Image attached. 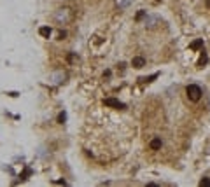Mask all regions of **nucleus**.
<instances>
[{
	"label": "nucleus",
	"instance_id": "obj_4",
	"mask_svg": "<svg viewBox=\"0 0 210 187\" xmlns=\"http://www.w3.org/2000/svg\"><path fill=\"white\" fill-rule=\"evenodd\" d=\"M149 147H151L152 151H159L161 149V138H152L151 143H149Z\"/></svg>",
	"mask_w": 210,
	"mask_h": 187
},
{
	"label": "nucleus",
	"instance_id": "obj_7",
	"mask_svg": "<svg viewBox=\"0 0 210 187\" xmlns=\"http://www.w3.org/2000/svg\"><path fill=\"white\" fill-rule=\"evenodd\" d=\"M208 61V56H207L205 53H201V56H200V60H198V67H203V65H205V63Z\"/></svg>",
	"mask_w": 210,
	"mask_h": 187
},
{
	"label": "nucleus",
	"instance_id": "obj_9",
	"mask_svg": "<svg viewBox=\"0 0 210 187\" xmlns=\"http://www.w3.org/2000/svg\"><path fill=\"white\" fill-rule=\"evenodd\" d=\"M200 185H201V187H210V178H201V180H200Z\"/></svg>",
	"mask_w": 210,
	"mask_h": 187
},
{
	"label": "nucleus",
	"instance_id": "obj_11",
	"mask_svg": "<svg viewBox=\"0 0 210 187\" xmlns=\"http://www.w3.org/2000/svg\"><path fill=\"white\" fill-rule=\"evenodd\" d=\"M68 63H74V61H77V56H76V54H68Z\"/></svg>",
	"mask_w": 210,
	"mask_h": 187
},
{
	"label": "nucleus",
	"instance_id": "obj_3",
	"mask_svg": "<svg viewBox=\"0 0 210 187\" xmlns=\"http://www.w3.org/2000/svg\"><path fill=\"white\" fill-rule=\"evenodd\" d=\"M131 65H133L135 68H142V67H145V60H144L142 56H137V58L131 60Z\"/></svg>",
	"mask_w": 210,
	"mask_h": 187
},
{
	"label": "nucleus",
	"instance_id": "obj_1",
	"mask_svg": "<svg viewBox=\"0 0 210 187\" xmlns=\"http://www.w3.org/2000/svg\"><path fill=\"white\" fill-rule=\"evenodd\" d=\"M186 94H188V98L191 100V102H200L201 98V88L196 84H189L188 88H186Z\"/></svg>",
	"mask_w": 210,
	"mask_h": 187
},
{
	"label": "nucleus",
	"instance_id": "obj_5",
	"mask_svg": "<svg viewBox=\"0 0 210 187\" xmlns=\"http://www.w3.org/2000/svg\"><path fill=\"white\" fill-rule=\"evenodd\" d=\"M189 47H191L193 51H196V49H201V47H203V40H201V39L194 40V42H193V44L189 46Z\"/></svg>",
	"mask_w": 210,
	"mask_h": 187
},
{
	"label": "nucleus",
	"instance_id": "obj_2",
	"mask_svg": "<svg viewBox=\"0 0 210 187\" xmlns=\"http://www.w3.org/2000/svg\"><path fill=\"white\" fill-rule=\"evenodd\" d=\"M103 103L107 105V107H114V108H125L126 105L123 102H119V100H116V98H105L103 100Z\"/></svg>",
	"mask_w": 210,
	"mask_h": 187
},
{
	"label": "nucleus",
	"instance_id": "obj_13",
	"mask_svg": "<svg viewBox=\"0 0 210 187\" xmlns=\"http://www.w3.org/2000/svg\"><path fill=\"white\" fill-rule=\"evenodd\" d=\"M60 40H63V39H65V37H67V31H60Z\"/></svg>",
	"mask_w": 210,
	"mask_h": 187
},
{
	"label": "nucleus",
	"instance_id": "obj_8",
	"mask_svg": "<svg viewBox=\"0 0 210 187\" xmlns=\"http://www.w3.org/2000/svg\"><path fill=\"white\" fill-rule=\"evenodd\" d=\"M65 121H67V114H65V112H60V116H58V122H60V124H63Z\"/></svg>",
	"mask_w": 210,
	"mask_h": 187
},
{
	"label": "nucleus",
	"instance_id": "obj_14",
	"mask_svg": "<svg viewBox=\"0 0 210 187\" xmlns=\"http://www.w3.org/2000/svg\"><path fill=\"white\" fill-rule=\"evenodd\" d=\"M207 7H210V0H207Z\"/></svg>",
	"mask_w": 210,
	"mask_h": 187
},
{
	"label": "nucleus",
	"instance_id": "obj_6",
	"mask_svg": "<svg viewBox=\"0 0 210 187\" xmlns=\"http://www.w3.org/2000/svg\"><path fill=\"white\" fill-rule=\"evenodd\" d=\"M39 33H40L42 37H49V35H51V28H49V26H40V28H39Z\"/></svg>",
	"mask_w": 210,
	"mask_h": 187
},
{
	"label": "nucleus",
	"instance_id": "obj_15",
	"mask_svg": "<svg viewBox=\"0 0 210 187\" xmlns=\"http://www.w3.org/2000/svg\"><path fill=\"white\" fill-rule=\"evenodd\" d=\"M158 2H161V0H158Z\"/></svg>",
	"mask_w": 210,
	"mask_h": 187
},
{
	"label": "nucleus",
	"instance_id": "obj_10",
	"mask_svg": "<svg viewBox=\"0 0 210 187\" xmlns=\"http://www.w3.org/2000/svg\"><path fill=\"white\" fill-rule=\"evenodd\" d=\"M156 77H158V74H154V75H151V77H142L140 80H142V82H151V80L156 79Z\"/></svg>",
	"mask_w": 210,
	"mask_h": 187
},
{
	"label": "nucleus",
	"instance_id": "obj_12",
	"mask_svg": "<svg viewBox=\"0 0 210 187\" xmlns=\"http://www.w3.org/2000/svg\"><path fill=\"white\" fill-rule=\"evenodd\" d=\"M144 16H145V12H144V11H140V12L137 14V16H135V19H137V21H140V19H142Z\"/></svg>",
	"mask_w": 210,
	"mask_h": 187
}]
</instances>
